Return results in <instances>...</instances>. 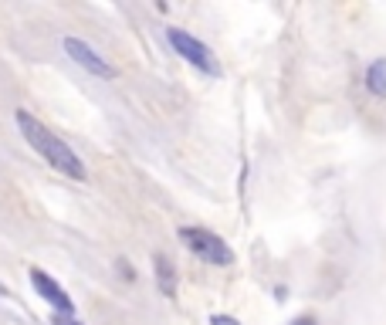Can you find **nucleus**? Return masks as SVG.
<instances>
[{
  "label": "nucleus",
  "mask_w": 386,
  "mask_h": 325,
  "mask_svg": "<svg viewBox=\"0 0 386 325\" xmlns=\"http://www.w3.org/2000/svg\"><path fill=\"white\" fill-rule=\"evenodd\" d=\"M292 325H319V322H315V315H298Z\"/></svg>",
  "instance_id": "9d476101"
},
{
  "label": "nucleus",
  "mask_w": 386,
  "mask_h": 325,
  "mask_svg": "<svg viewBox=\"0 0 386 325\" xmlns=\"http://www.w3.org/2000/svg\"><path fill=\"white\" fill-rule=\"evenodd\" d=\"M366 89L376 98H386V58L370 62V68H366Z\"/></svg>",
  "instance_id": "0eeeda50"
},
{
  "label": "nucleus",
  "mask_w": 386,
  "mask_h": 325,
  "mask_svg": "<svg viewBox=\"0 0 386 325\" xmlns=\"http://www.w3.org/2000/svg\"><path fill=\"white\" fill-rule=\"evenodd\" d=\"M14 122H17V129H21V136L28 139V146H31L41 159H47V163H51L58 173L72 176L75 183H85V180H89V170H85V163L78 159L75 149H72L62 136H55L45 122H38L28 108H17Z\"/></svg>",
  "instance_id": "f257e3e1"
},
{
  "label": "nucleus",
  "mask_w": 386,
  "mask_h": 325,
  "mask_svg": "<svg viewBox=\"0 0 386 325\" xmlns=\"http://www.w3.org/2000/svg\"><path fill=\"white\" fill-rule=\"evenodd\" d=\"M31 285H34V292L41 295L47 305L55 309V315H75V298L64 292L62 285L51 278L47 271H41V268H31Z\"/></svg>",
  "instance_id": "39448f33"
},
{
  "label": "nucleus",
  "mask_w": 386,
  "mask_h": 325,
  "mask_svg": "<svg viewBox=\"0 0 386 325\" xmlns=\"http://www.w3.org/2000/svg\"><path fill=\"white\" fill-rule=\"evenodd\" d=\"M176 234H180V241L186 244V251H190L193 258H200L203 264H217V268L234 264V251L220 234L207 231V227H180Z\"/></svg>",
  "instance_id": "f03ea898"
},
{
  "label": "nucleus",
  "mask_w": 386,
  "mask_h": 325,
  "mask_svg": "<svg viewBox=\"0 0 386 325\" xmlns=\"http://www.w3.org/2000/svg\"><path fill=\"white\" fill-rule=\"evenodd\" d=\"M166 41H170L173 51H176L186 64H193L200 75H210V78L224 75V68H220V62H217V55L203 45L200 38H193L190 31H183V28H166Z\"/></svg>",
  "instance_id": "7ed1b4c3"
},
{
  "label": "nucleus",
  "mask_w": 386,
  "mask_h": 325,
  "mask_svg": "<svg viewBox=\"0 0 386 325\" xmlns=\"http://www.w3.org/2000/svg\"><path fill=\"white\" fill-rule=\"evenodd\" d=\"M210 325H241L234 315H224V312H217V315H210Z\"/></svg>",
  "instance_id": "1a4fd4ad"
},
{
  "label": "nucleus",
  "mask_w": 386,
  "mask_h": 325,
  "mask_svg": "<svg viewBox=\"0 0 386 325\" xmlns=\"http://www.w3.org/2000/svg\"><path fill=\"white\" fill-rule=\"evenodd\" d=\"M62 47H64V55H68V58H72L75 64H81V68H85L89 75L106 78V81H112V78H119V72H115V68H112V64H108L106 58H102V55H98V51H95L92 45H85L81 38H64Z\"/></svg>",
  "instance_id": "20e7f679"
},
{
  "label": "nucleus",
  "mask_w": 386,
  "mask_h": 325,
  "mask_svg": "<svg viewBox=\"0 0 386 325\" xmlns=\"http://www.w3.org/2000/svg\"><path fill=\"white\" fill-rule=\"evenodd\" d=\"M153 275L156 288L166 298H176V264H173L170 254H153Z\"/></svg>",
  "instance_id": "423d86ee"
},
{
  "label": "nucleus",
  "mask_w": 386,
  "mask_h": 325,
  "mask_svg": "<svg viewBox=\"0 0 386 325\" xmlns=\"http://www.w3.org/2000/svg\"><path fill=\"white\" fill-rule=\"evenodd\" d=\"M51 325H85L78 315H51Z\"/></svg>",
  "instance_id": "6e6552de"
}]
</instances>
